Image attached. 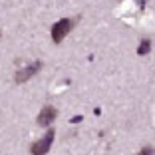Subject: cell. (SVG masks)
<instances>
[{
  "instance_id": "6da1fadb",
  "label": "cell",
  "mask_w": 155,
  "mask_h": 155,
  "mask_svg": "<svg viewBox=\"0 0 155 155\" xmlns=\"http://www.w3.org/2000/svg\"><path fill=\"white\" fill-rule=\"evenodd\" d=\"M74 24H76V20H68V18H62L60 22H56L54 26H52V40H54L56 44H62V40L70 34Z\"/></svg>"
},
{
  "instance_id": "7a4b0ae2",
  "label": "cell",
  "mask_w": 155,
  "mask_h": 155,
  "mask_svg": "<svg viewBox=\"0 0 155 155\" xmlns=\"http://www.w3.org/2000/svg\"><path fill=\"white\" fill-rule=\"evenodd\" d=\"M40 68H42V62H40V60H36V62H32V64L24 66V68H20L18 72L14 74V82H16V84H24L26 80H30V78L36 76V74L40 72Z\"/></svg>"
},
{
  "instance_id": "3957f363",
  "label": "cell",
  "mask_w": 155,
  "mask_h": 155,
  "mask_svg": "<svg viewBox=\"0 0 155 155\" xmlns=\"http://www.w3.org/2000/svg\"><path fill=\"white\" fill-rule=\"evenodd\" d=\"M52 141H54V129H48L46 137H42L40 141H36L32 147H30V153L32 155H46L52 147Z\"/></svg>"
},
{
  "instance_id": "277c9868",
  "label": "cell",
  "mask_w": 155,
  "mask_h": 155,
  "mask_svg": "<svg viewBox=\"0 0 155 155\" xmlns=\"http://www.w3.org/2000/svg\"><path fill=\"white\" fill-rule=\"evenodd\" d=\"M58 117V110H56L54 105H46V107H42V111L38 114V125H50L54 119Z\"/></svg>"
},
{
  "instance_id": "5b68a950",
  "label": "cell",
  "mask_w": 155,
  "mask_h": 155,
  "mask_svg": "<svg viewBox=\"0 0 155 155\" xmlns=\"http://www.w3.org/2000/svg\"><path fill=\"white\" fill-rule=\"evenodd\" d=\"M149 50H151V42L147 40V38H145V40H141V42H139V46H137V54H139V56H145V54H149Z\"/></svg>"
},
{
  "instance_id": "8992f818",
  "label": "cell",
  "mask_w": 155,
  "mask_h": 155,
  "mask_svg": "<svg viewBox=\"0 0 155 155\" xmlns=\"http://www.w3.org/2000/svg\"><path fill=\"white\" fill-rule=\"evenodd\" d=\"M137 155H155V151H153V147H143Z\"/></svg>"
},
{
  "instance_id": "52a82bcc",
  "label": "cell",
  "mask_w": 155,
  "mask_h": 155,
  "mask_svg": "<svg viewBox=\"0 0 155 155\" xmlns=\"http://www.w3.org/2000/svg\"><path fill=\"white\" fill-rule=\"evenodd\" d=\"M82 115H76V117H72V119H70V121H72V123H78V121H82Z\"/></svg>"
},
{
  "instance_id": "ba28073f",
  "label": "cell",
  "mask_w": 155,
  "mask_h": 155,
  "mask_svg": "<svg viewBox=\"0 0 155 155\" xmlns=\"http://www.w3.org/2000/svg\"><path fill=\"white\" fill-rule=\"evenodd\" d=\"M0 38H2V32H0Z\"/></svg>"
}]
</instances>
